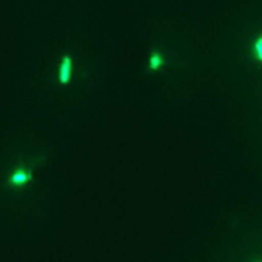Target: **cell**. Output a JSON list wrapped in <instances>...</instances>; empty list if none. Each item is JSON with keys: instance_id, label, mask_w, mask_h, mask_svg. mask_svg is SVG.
<instances>
[{"instance_id": "cell-1", "label": "cell", "mask_w": 262, "mask_h": 262, "mask_svg": "<svg viewBox=\"0 0 262 262\" xmlns=\"http://www.w3.org/2000/svg\"><path fill=\"white\" fill-rule=\"evenodd\" d=\"M32 180V171L31 169L26 168V166H18L14 170H12V173L9 174L8 177V185L12 188H23L29 185Z\"/></svg>"}, {"instance_id": "cell-2", "label": "cell", "mask_w": 262, "mask_h": 262, "mask_svg": "<svg viewBox=\"0 0 262 262\" xmlns=\"http://www.w3.org/2000/svg\"><path fill=\"white\" fill-rule=\"evenodd\" d=\"M73 77V59L69 55H64L60 59L57 69V78L60 85H68Z\"/></svg>"}, {"instance_id": "cell-3", "label": "cell", "mask_w": 262, "mask_h": 262, "mask_svg": "<svg viewBox=\"0 0 262 262\" xmlns=\"http://www.w3.org/2000/svg\"><path fill=\"white\" fill-rule=\"evenodd\" d=\"M164 63H165V60H164L163 54H161L159 50L151 51L150 57H148V69H150L151 72H158L159 69H161Z\"/></svg>"}, {"instance_id": "cell-4", "label": "cell", "mask_w": 262, "mask_h": 262, "mask_svg": "<svg viewBox=\"0 0 262 262\" xmlns=\"http://www.w3.org/2000/svg\"><path fill=\"white\" fill-rule=\"evenodd\" d=\"M252 54H253L254 59L262 64V34L254 40L253 45H252Z\"/></svg>"}, {"instance_id": "cell-5", "label": "cell", "mask_w": 262, "mask_h": 262, "mask_svg": "<svg viewBox=\"0 0 262 262\" xmlns=\"http://www.w3.org/2000/svg\"><path fill=\"white\" fill-rule=\"evenodd\" d=\"M257 262H259V261H257Z\"/></svg>"}]
</instances>
